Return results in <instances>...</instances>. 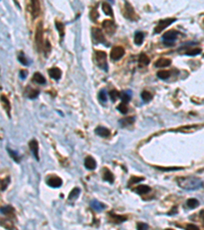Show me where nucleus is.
<instances>
[{"label": "nucleus", "instance_id": "nucleus-1", "mask_svg": "<svg viewBox=\"0 0 204 230\" xmlns=\"http://www.w3.org/2000/svg\"><path fill=\"white\" fill-rule=\"evenodd\" d=\"M179 185L186 190H196L202 185V182L195 177H186V178H180L177 181Z\"/></svg>", "mask_w": 204, "mask_h": 230}, {"label": "nucleus", "instance_id": "nucleus-2", "mask_svg": "<svg viewBox=\"0 0 204 230\" xmlns=\"http://www.w3.org/2000/svg\"><path fill=\"white\" fill-rule=\"evenodd\" d=\"M95 63L100 69H103L104 71H107V58L106 53L104 51H100V50H96L95 51Z\"/></svg>", "mask_w": 204, "mask_h": 230}, {"label": "nucleus", "instance_id": "nucleus-3", "mask_svg": "<svg viewBox=\"0 0 204 230\" xmlns=\"http://www.w3.org/2000/svg\"><path fill=\"white\" fill-rule=\"evenodd\" d=\"M35 41H36V46H37V50L38 51H41V50H42V46H43V26H42V23H40L39 25L37 26V29H36Z\"/></svg>", "mask_w": 204, "mask_h": 230}, {"label": "nucleus", "instance_id": "nucleus-4", "mask_svg": "<svg viewBox=\"0 0 204 230\" xmlns=\"http://www.w3.org/2000/svg\"><path fill=\"white\" fill-rule=\"evenodd\" d=\"M177 35H179V33L175 30H170V31H167L166 33H164L162 36V40L164 41V44L169 45V46L174 45L175 40L177 39Z\"/></svg>", "mask_w": 204, "mask_h": 230}, {"label": "nucleus", "instance_id": "nucleus-5", "mask_svg": "<svg viewBox=\"0 0 204 230\" xmlns=\"http://www.w3.org/2000/svg\"><path fill=\"white\" fill-rule=\"evenodd\" d=\"M176 21V18H165V20H161L159 21V23L157 24L156 28L154 29V33L155 34H158V33L162 32L164 29H166L169 26L172 25V23Z\"/></svg>", "mask_w": 204, "mask_h": 230}, {"label": "nucleus", "instance_id": "nucleus-6", "mask_svg": "<svg viewBox=\"0 0 204 230\" xmlns=\"http://www.w3.org/2000/svg\"><path fill=\"white\" fill-rule=\"evenodd\" d=\"M124 49L121 46H116L112 48L111 52H110V57H111V59H113V61H119V59H121L122 57L124 56Z\"/></svg>", "mask_w": 204, "mask_h": 230}, {"label": "nucleus", "instance_id": "nucleus-7", "mask_svg": "<svg viewBox=\"0 0 204 230\" xmlns=\"http://www.w3.org/2000/svg\"><path fill=\"white\" fill-rule=\"evenodd\" d=\"M102 26H103V28H104V30L106 31L107 34H109V35H113L116 30V25L110 20L104 21L102 24Z\"/></svg>", "mask_w": 204, "mask_h": 230}, {"label": "nucleus", "instance_id": "nucleus-8", "mask_svg": "<svg viewBox=\"0 0 204 230\" xmlns=\"http://www.w3.org/2000/svg\"><path fill=\"white\" fill-rule=\"evenodd\" d=\"M92 34H93V40L95 43H104L105 42V37L103 35L102 31L99 30L97 28L92 29Z\"/></svg>", "mask_w": 204, "mask_h": 230}, {"label": "nucleus", "instance_id": "nucleus-9", "mask_svg": "<svg viewBox=\"0 0 204 230\" xmlns=\"http://www.w3.org/2000/svg\"><path fill=\"white\" fill-rule=\"evenodd\" d=\"M124 8H126V13H124L126 18H130V20H132V21L137 20V18H138V16H136L135 10H134L133 7H132V5L129 3V2H126V3H124Z\"/></svg>", "mask_w": 204, "mask_h": 230}, {"label": "nucleus", "instance_id": "nucleus-10", "mask_svg": "<svg viewBox=\"0 0 204 230\" xmlns=\"http://www.w3.org/2000/svg\"><path fill=\"white\" fill-rule=\"evenodd\" d=\"M47 184L50 186V187H53V188H57V187H60L61 184H62V180L59 177H50L49 179L47 180Z\"/></svg>", "mask_w": 204, "mask_h": 230}, {"label": "nucleus", "instance_id": "nucleus-11", "mask_svg": "<svg viewBox=\"0 0 204 230\" xmlns=\"http://www.w3.org/2000/svg\"><path fill=\"white\" fill-rule=\"evenodd\" d=\"M29 146H30V149L31 152H33V155H34L35 159L37 160H39V152H38V141L36 139H32L30 141V143H29Z\"/></svg>", "mask_w": 204, "mask_h": 230}, {"label": "nucleus", "instance_id": "nucleus-12", "mask_svg": "<svg viewBox=\"0 0 204 230\" xmlns=\"http://www.w3.org/2000/svg\"><path fill=\"white\" fill-rule=\"evenodd\" d=\"M95 133L97 134L98 136H101V137H108L110 135V131L108 129L101 126L97 127V128L95 129Z\"/></svg>", "mask_w": 204, "mask_h": 230}, {"label": "nucleus", "instance_id": "nucleus-13", "mask_svg": "<svg viewBox=\"0 0 204 230\" xmlns=\"http://www.w3.org/2000/svg\"><path fill=\"white\" fill-rule=\"evenodd\" d=\"M172 64V61L169 58H159L157 59L156 61H155L154 66L156 67V68H165V67H169V64Z\"/></svg>", "mask_w": 204, "mask_h": 230}, {"label": "nucleus", "instance_id": "nucleus-14", "mask_svg": "<svg viewBox=\"0 0 204 230\" xmlns=\"http://www.w3.org/2000/svg\"><path fill=\"white\" fill-rule=\"evenodd\" d=\"M48 73H49L50 77H51L52 79H54V80H59V79L61 78V71L59 70L58 68L50 69V70L48 71Z\"/></svg>", "mask_w": 204, "mask_h": 230}, {"label": "nucleus", "instance_id": "nucleus-15", "mask_svg": "<svg viewBox=\"0 0 204 230\" xmlns=\"http://www.w3.org/2000/svg\"><path fill=\"white\" fill-rule=\"evenodd\" d=\"M85 167L88 170H94L96 168V160L92 157H87L85 159Z\"/></svg>", "mask_w": 204, "mask_h": 230}, {"label": "nucleus", "instance_id": "nucleus-16", "mask_svg": "<svg viewBox=\"0 0 204 230\" xmlns=\"http://www.w3.org/2000/svg\"><path fill=\"white\" fill-rule=\"evenodd\" d=\"M119 97H121L122 101L124 102V104H128V102L131 100V97H132V92L130 90H126V91H122V92L119 94Z\"/></svg>", "mask_w": 204, "mask_h": 230}, {"label": "nucleus", "instance_id": "nucleus-17", "mask_svg": "<svg viewBox=\"0 0 204 230\" xmlns=\"http://www.w3.org/2000/svg\"><path fill=\"white\" fill-rule=\"evenodd\" d=\"M90 206H91V208H92V209H94L95 211H97V212H100V211H102V210L105 209V206L103 205V203H99L98 200H92V202L90 203Z\"/></svg>", "mask_w": 204, "mask_h": 230}, {"label": "nucleus", "instance_id": "nucleus-18", "mask_svg": "<svg viewBox=\"0 0 204 230\" xmlns=\"http://www.w3.org/2000/svg\"><path fill=\"white\" fill-rule=\"evenodd\" d=\"M33 81L38 84H41V85H43V84L46 83V79L43 77V75H41L40 73H35L34 76H33Z\"/></svg>", "mask_w": 204, "mask_h": 230}, {"label": "nucleus", "instance_id": "nucleus-19", "mask_svg": "<svg viewBox=\"0 0 204 230\" xmlns=\"http://www.w3.org/2000/svg\"><path fill=\"white\" fill-rule=\"evenodd\" d=\"M144 37H145V34L143 32H137L135 34V37H134V42L137 45H141L143 43Z\"/></svg>", "mask_w": 204, "mask_h": 230}, {"label": "nucleus", "instance_id": "nucleus-20", "mask_svg": "<svg viewBox=\"0 0 204 230\" xmlns=\"http://www.w3.org/2000/svg\"><path fill=\"white\" fill-rule=\"evenodd\" d=\"M103 180L109 182V183H112L114 180V177L112 173L110 171H108L107 169H104V173H103Z\"/></svg>", "mask_w": 204, "mask_h": 230}, {"label": "nucleus", "instance_id": "nucleus-21", "mask_svg": "<svg viewBox=\"0 0 204 230\" xmlns=\"http://www.w3.org/2000/svg\"><path fill=\"white\" fill-rule=\"evenodd\" d=\"M102 10H103V13L106 14V16H113L111 6H110V4L107 3V2H103L102 3Z\"/></svg>", "mask_w": 204, "mask_h": 230}, {"label": "nucleus", "instance_id": "nucleus-22", "mask_svg": "<svg viewBox=\"0 0 204 230\" xmlns=\"http://www.w3.org/2000/svg\"><path fill=\"white\" fill-rule=\"evenodd\" d=\"M151 190V188L148 185H140L136 188V192L139 195H146Z\"/></svg>", "mask_w": 204, "mask_h": 230}, {"label": "nucleus", "instance_id": "nucleus-23", "mask_svg": "<svg viewBox=\"0 0 204 230\" xmlns=\"http://www.w3.org/2000/svg\"><path fill=\"white\" fill-rule=\"evenodd\" d=\"M31 5H32V14H33V16H34V18H36V16L39 14V11H40L39 2H38V1H32Z\"/></svg>", "mask_w": 204, "mask_h": 230}, {"label": "nucleus", "instance_id": "nucleus-24", "mask_svg": "<svg viewBox=\"0 0 204 230\" xmlns=\"http://www.w3.org/2000/svg\"><path fill=\"white\" fill-rule=\"evenodd\" d=\"M149 63H150L149 57L146 55L145 53L140 54V56H139V64H140V66H143V67L147 66V64H149Z\"/></svg>", "mask_w": 204, "mask_h": 230}, {"label": "nucleus", "instance_id": "nucleus-25", "mask_svg": "<svg viewBox=\"0 0 204 230\" xmlns=\"http://www.w3.org/2000/svg\"><path fill=\"white\" fill-rule=\"evenodd\" d=\"M109 216L112 218V221L116 222V223H122V222L126 221L127 217L124 216H117L114 213H109Z\"/></svg>", "mask_w": 204, "mask_h": 230}, {"label": "nucleus", "instance_id": "nucleus-26", "mask_svg": "<svg viewBox=\"0 0 204 230\" xmlns=\"http://www.w3.org/2000/svg\"><path fill=\"white\" fill-rule=\"evenodd\" d=\"M134 121H135V118H134V117H128V118L122 119L121 121H119V124H121L122 127H126V126H128V125H131V124H133Z\"/></svg>", "mask_w": 204, "mask_h": 230}, {"label": "nucleus", "instance_id": "nucleus-27", "mask_svg": "<svg viewBox=\"0 0 204 230\" xmlns=\"http://www.w3.org/2000/svg\"><path fill=\"white\" fill-rule=\"evenodd\" d=\"M1 100H2V104H3V106H4V109H6V112H7V115H10V104H9V101H8V99H7V97L6 96H4V95H2L1 96Z\"/></svg>", "mask_w": 204, "mask_h": 230}, {"label": "nucleus", "instance_id": "nucleus-28", "mask_svg": "<svg viewBox=\"0 0 204 230\" xmlns=\"http://www.w3.org/2000/svg\"><path fill=\"white\" fill-rule=\"evenodd\" d=\"M187 206L190 209H196V208L199 206V202L196 198H190V200H187Z\"/></svg>", "mask_w": 204, "mask_h": 230}, {"label": "nucleus", "instance_id": "nucleus-29", "mask_svg": "<svg viewBox=\"0 0 204 230\" xmlns=\"http://www.w3.org/2000/svg\"><path fill=\"white\" fill-rule=\"evenodd\" d=\"M80 188H78V187H76V188H74L73 190L69 192V195H68V200H76L77 197L79 196V195H80Z\"/></svg>", "mask_w": 204, "mask_h": 230}, {"label": "nucleus", "instance_id": "nucleus-30", "mask_svg": "<svg viewBox=\"0 0 204 230\" xmlns=\"http://www.w3.org/2000/svg\"><path fill=\"white\" fill-rule=\"evenodd\" d=\"M141 98L143 99V101L145 102H149L151 99H152V94L148 91H142L141 93Z\"/></svg>", "mask_w": 204, "mask_h": 230}, {"label": "nucleus", "instance_id": "nucleus-31", "mask_svg": "<svg viewBox=\"0 0 204 230\" xmlns=\"http://www.w3.org/2000/svg\"><path fill=\"white\" fill-rule=\"evenodd\" d=\"M170 76V72L169 71H159L157 73V77L159 79H161V80H166V79H169Z\"/></svg>", "mask_w": 204, "mask_h": 230}, {"label": "nucleus", "instance_id": "nucleus-32", "mask_svg": "<svg viewBox=\"0 0 204 230\" xmlns=\"http://www.w3.org/2000/svg\"><path fill=\"white\" fill-rule=\"evenodd\" d=\"M117 111H119V112H122V114H127L128 112V106H127V104H124V102H122L121 104L117 105Z\"/></svg>", "mask_w": 204, "mask_h": 230}, {"label": "nucleus", "instance_id": "nucleus-33", "mask_svg": "<svg viewBox=\"0 0 204 230\" xmlns=\"http://www.w3.org/2000/svg\"><path fill=\"white\" fill-rule=\"evenodd\" d=\"M7 152H8V153L11 155V158H13V159L15 160V162H20V158H18L20 155H18V153L14 152V150H11L9 147H7Z\"/></svg>", "mask_w": 204, "mask_h": 230}, {"label": "nucleus", "instance_id": "nucleus-34", "mask_svg": "<svg viewBox=\"0 0 204 230\" xmlns=\"http://www.w3.org/2000/svg\"><path fill=\"white\" fill-rule=\"evenodd\" d=\"M98 97H99V100L101 102H103V104H105L107 100V95H106V92H105L104 90H101L99 92V94H98Z\"/></svg>", "mask_w": 204, "mask_h": 230}, {"label": "nucleus", "instance_id": "nucleus-35", "mask_svg": "<svg viewBox=\"0 0 204 230\" xmlns=\"http://www.w3.org/2000/svg\"><path fill=\"white\" fill-rule=\"evenodd\" d=\"M201 53V49L200 48H196V49H190L188 51H186V54L187 55H190V56H194V55H197V54Z\"/></svg>", "mask_w": 204, "mask_h": 230}, {"label": "nucleus", "instance_id": "nucleus-36", "mask_svg": "<svg viewBox=\"0 0 204 230\" xmlns=\"http://www.w3.org/2000/svg\"><path fill=\"white\" fill-rule=\"evenodd\" d=\"M119 94H121V93L116 90H111L109 92V96H110V98H111L112 101H116V100L117 99V97L119 96Z\"/></svg>", "mask_w": 204, "mask_h": 230}, {"label": "nucleus", "instance_id": "nucleus-37", "mask_svg": "<svg viewBox=\"0 0 204 230\" xmlns=\"http://www.w3.org/2000/svg\"><path fill=\"white\" fill-rule=\"evenodd\" d=\"M38 95H39V90H36V89H32L31 91H29L28 93V96L29 98H31V99H35Z\"/></svg>", "mask_w": 204, "mask_h": 230}, {"label": "nucleus", "instance_id": "nucleus-38", "mask_svg": "<svg viewBox=\"0 0 204 230\" xmlns=\"http://www.w3.org/2000/svg\"><path fill=\"white\" fill-rule=\"evenodd\" d=\"M13 212V207H10V206H5L4 208H1L2 214L8 215V214H11Z\"/></svg>", "mask_w": 204, "mask_h": 230}, {"label": "nucleus", "instance_id": "nucleus-39", "mask_svg": "<svg viewBox=\"0 0 204 230\" xmlns=\"http://www.w3.org/2000/svg\"><path fill=\"white\" fill-rule=\"evenodd\" d=\"M18 61H20V63L23 64L24 66H28V64H29V61H28L27 57L25 56V54H24L23 52H21V54L18 55Z\"/></svg>", "mask_w": 204, "mask_h": 230}, {"label": "nucleus", "instance_id": "nucleus-40", "mask_svg": "<svg viewBox=\"0 0 204 230\" xmlns=\"http://www.w3.org/2000/svg\"><path fill=\"white\" fill-rule=\"evenodd\" d=\"M8 184H9V177H7V178L3 179V180L1 181V190H2V191L5 190Z\"/></svg>", "mask_w": 204, "mask_h": 230}, {"label": "nucleus", "instance_id": "nucleus-41", "mask_svg": "<svg viewBox=\"0 0 204 230\" xmlns=\"http://www.w3.org/2000/svg\"><path fill=\"white\" fill-rule=\"evenodd\" d=\"M149 227L146 223H143V222H140V223L137 224V230H148Z\"/></svg>", "mask_w": 204, "mask_h": 230}, {"label": "nucleus", "instance_id": "nucleus-42", "mask_svg": "<svg viewBox=\"0 0 204 230\" xmlns=\"http://www.w3.org/2000/svg\"><path fill=\"white\" fill-rule=\"evenodd\" d=\"M143 179H144L143 177H132V178L130 179L129 185H132L133 183H137V182H139V181H142Z\"/></svg>", "mask_w": 204, "mask_h": 230}, {"label": "nucleus", "instance_id": "nucleus-43", "mask_svg": "<svg viewBox=\"0 0 204 230\" xmlns=\"http://www.w3.org/2000/svg\"><path fill=\"white\" fill-rule=\"evenodd\" d=\"M56 28L58 29L59 33H60V36L62 37V36H63V25H62L61 23H59V21H56Z\"/></svg>", "mask_w": 204, "mask_h": 230}, {"label": "nucleus", "instance_id": "nucleus-44", "mask_svg": "<svg viewBox=\"0 0 204 230\" xmlns=\"http://www.w3.org/2000/svg\"><path fill=\"white\" fill-rule=\"evenodd\" d=\"M186 230H199V228L194 224H188L186 226Z\"/></svg>", "mask_w": 204, "mask_h": 230}, {"label": "nucleus", "instance_id": "nucleus-45", "mask_svg": "<svg viewBox=\"0 0 204 230\" xmlns=\"http://www.w3.org/2000/svg\"><path fill=\"white\" fill-rule=\"evenodd\" d=\"M27 71H24V70H21V72H20V77L21 79H26V77H27Z\"/></svg>", "mask_w": 204, "mask_h": 230}, {"label": "nucleus", "instance_id": "nucleus-46", "mask_svg": "<svg viewBox=\"0 0 204 230\" xmlns=\"http://www.w3.org/2000/svg\"><path fill=\"white\" fill-rule=\"evenodd\" d=\"M45 45H46V48H45V50L47 51V54H48L50 52V50H51V47H50V43L48 42V41H46V42H45Z\"/></svg>", "mask_w": 204, "mask_h": 230}, {"label": "nucleus", "instance_id": "nucleus-47", "mask_svg": "<svg viewBox=\"0 0 204 230\" xmlns=\"http://www.w3.org/2000/svg\"><path fill=\"white\" fill-rule=\"evenodd\" d=\"M199 214H200V217L202 218V219L204 220V210H202V211H201V212L199 213Z\"/></svg>", "mask_w": 204, "mask_h": 230}, {"label": "nucleus", "instance_id": "nucleus-48", "mask_svg": "<svg viewBox=\"0 0 204 230\" xmlns=\"http://www.w3.org/2000/svg\"><path fill=\"white\" fill-rule=\"evenodd\" d=\"M165 230H172V229H169H169H165Z\"/></svg>", "mask_w": 204, "mask_h": 230}]
</instances>
